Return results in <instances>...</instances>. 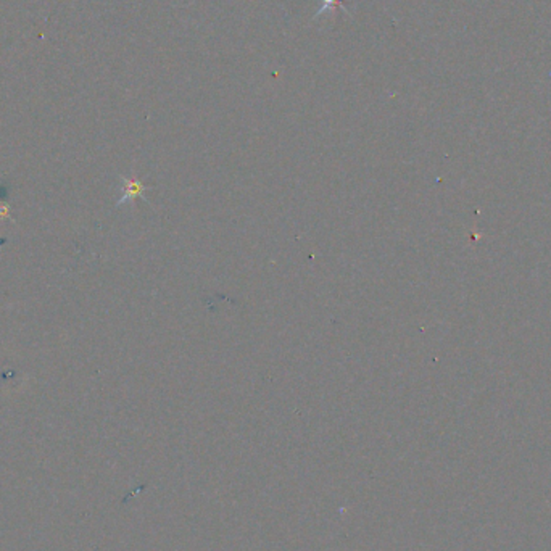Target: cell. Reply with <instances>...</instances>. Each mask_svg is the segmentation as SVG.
<instances>
[{
	"label": "cell",
	"mask_w": 551,
	"mask_h": 551,
	"mask_svg": "<svg viewBox=\"0 0 551 551\" xmlns=\"http://www.w3.org/2000/svg\"><path fill=\"white\" fill-rule=\"evenodd\" d=\"M140 190H142V186H140L139 182H134V181L126 182V193H124V197L121 198V200H119V203L129 200V197H135L137 193H140Z\"/></svg>",
	"instance_id": "6da1fadb"
}]
</instances>
